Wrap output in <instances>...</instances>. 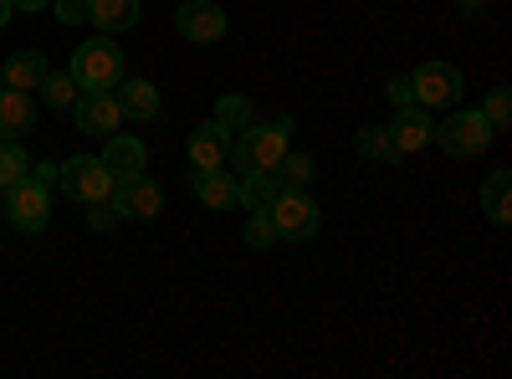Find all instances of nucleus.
Masks as SVG:
<instances>
[{
	"mask_svg": "<svg viewBox=\"0 0 512 379\" xmlns=\"http://www.w3.org/2000/svg\"><path fill=\"white\" fill-rule=\"evenodd\" d=\"M47 72H52V67H47V57H41L36 47H26V52L6 57V67H0V77H6V88H21V93H36Z\"/></svg>",
	"mask_w": 512,
	"mask_h": 379,
	"instance_id": "f3484780",
	"label": "nucleus"
},
{
	"mask_svg": "<svg viewBox=\"0 0 512 379\" xmlns=\"http://www.w3.org/2000/svg\"><path fill=\"white\" fill-rule=\"evenodd\" d=\"M16 11H41V6H52V0H11Z\"/></svg>",
	"mask_w": 512,
	"mask_h": 379,
	"instance_id": "473e14b6",
	"label": "nucleus"
},
{
	"mask_svg": "<svg viewBox=\"0 0 512 379\" xmlns=\"http://www.w3.org/2000/svg\"><path fill=\"white\" fill-rule=\"evenodd\" d=\"M231 129H221L216 118L200 123V129L190 134V170H221V164H231Z\"/></svg>",
	"mask_w": 512,
	"mask_h": 379,
	"instance_id": "f8f14e48",
	"label": "nucleus"
},
{
	"mask_svg": "<svg viewBox=\"0 0 512 379\" xmlns=\"http://www.w3.org/2000/svg\"><path fill=\"white\" fill-rule=\"evenodd\" d=\"M216 123H221V129H231V134H241L246 123H256L251 98H246V93H226V98L216 103Z\"/></svg>",
	"mask_w": 512,
	"mask_h": 379,
	"instance_id": "393cba45",
	"label": "nucleus"
},
{
	"mask_svg": "<svg viewBox=\"0 0 512 379\" xmlns=\"http://www.w3.org/2000/svg\"><path fill=\"white\" fill-rule=\"evenodd\" d=\"M31 180H36L41 190H57V164H36V170H31Z\"/></svg>",
	"mask_w": 512,
	"mask_h": 379,
	"instance_id": "7c9ffc66",
	"label": "nucleus"
},
{
	"mask_svg": "<svg viewBox=\"0 0 512 379\" xmlns=\"http://www.w3.org/2000/svg\"><path fill=\"white\" fill-rule=\"evenodd\" d=\"M103 164H108V175L113 180H128V175H144V164H149V149H144V139H128V134H108V144H103V154H98Z\"/></svg>",
	"mask_w": 512,
	"mask_h": 379,
	"instance_id": "4468645a",
	"label": "nucleus"
},
{
	"mask_svg": "<svg viewBox=\"0 0 512 379\" xmlns=\"http://www.w3.org/2000/svg\"><path fill=\"white\" fill-rule=\"evenodd\" d=\"M11 16H16V6H11V0H0V26H6Z\"/></svg>",
	"mask_w": 512,
	"mask_h": 379,
	"instance_id": "72a5a7b5",
	"label": "nucleus"
},
{
	"mask_svg": "<svg viewBox=\"0 0 512 379\" xmlns=\"http://www.w3.org/2000/svg\"><path fill=\"white\" fill-rule=\"evenodd\" d=\"M461 72L451 67V62H420L415 72H410V93H415V103L425 108V113H436V108H456L461 103Z\"/></svg>",
	"mask_w": 512,
	"mask_h": 379,
	"instance_id": "20e7f679",
	"label": "nucleus"
},
{
	"mask_svg": "<svg viewBox=\"0 0 512 379\" xmlns=\"http://www.w3.org/2000/svg\"><path fill=\"white\" fill-rule=\"evenodd\" d=\"M190 190L205 210H236V195H241V180L226 170H190Z\"/></svg>",
	"mask_w": 512,
	"mask_h": 379,
	"instance_id": "ddd939ff",
	"label": "nucleus"
},
{
	"mask_svg": "<svg viewBox=\"0 0 512 379\" xmlns=\"http://www.w3.org/2000/svg\"><path fill=\"white\" fill-rule=\"evenodd\" d=\"M118 221H123V216H118L108 200H93V205H88V226H93V231H113Z\"/></svg>",
	"mask_w": 512,
	"mask_h": 379,
	"instance_id": "cd10ccee",
	"label": "nucleus"
},
{
	"mask_svg": "<svg viewBox=\"0 0 512 379\" xmlns=\"http://www.w3.org/2000/svg\"><path fill=\"white\" fill-rule=\"evenodd\" d=\"M21 180H31L26 149H21L16 139H0V190H11V185H21Z\"/></svg>",
	"mask_w": 512,
	"mask_h": 379,
	"instance_id": "b1692460",
	"label": "nucleus"
},
{
	"mask_svg": "<svg viewBox=\"0 0 512 379\" xmlns=\"http://www.w3.org/2000/svg\"><path fill=\"white\" fill-rule=\"evenodd\" d=\"M57 185L82 200V205H93V200H108L113 195V175H108V164L93 159V154H72L67 164H57Z\"/></svg>",
	"mask_w": 512,
	"mask_h": 379,
	"instance_id": "423d86ee",
	"label": "nucleus"
},
{
	"mask_svg": "<svg viewBox=\"0 0 512 379\" xmlns=\"http://www.w3.org/2000/svg\"><path fill=\"white\" fill-rule=\"evenodd\" d=\"M6 221H11L16 231H26V236L47 231V221H52V190H41L36 180L11 185V190H6Z\"/></svg>",
	"mask_w": 512,
	"mask_h": 379,
	"instance_id": "0eeeda50",
	"label": "nucleus"
},
{
	"mask_svg": "<svg viewBox=\"0 0 512 379\" xmlns=\"http://www.w3.org/2000/svg\"><path fill=\"white\" fill-rule=\"evenodd\" d=\"M482 210L492 226H512V170H492L482 180Z\"/></svg>",
	"mask_w": 512,
	"mask_h": 379,
	"instance_id": "6ab92c4d",
	"label": "nucleus"
},
{
	"mask_svg": "<svg viewBox=\"0 0 512 379\" xmlns=\"http://www.w3.org/2000/svg\"><path fill=\"white\" fill-rule=\"evenodd\" d=\"M88 21L103 36H118L128 26H139V0H88Z\"/></svg>",
	"mask_w": 512,
	"mask_h": 379,
	"instance_id": "a211bd4d",
	"label": "nucleus"
},
{
	"mask_svg": "<svg viewBox=\"0 0 512 379\" xmlns=\"http://www.w3.org/2000/svg\"><path fill=\"white\" fill-rule=\"evenodd\" d=\"M0 88H6V77H0Z\"/></svg>",
	"mask_w": 512,
	"mask_h": 379,
	"instance_id": "f704fd0d",
	"label": "nucleus"
},
{
	"mask_svg": "<svg viewBox=\"0 0 512 379\" xmlns=\"http://www.w3.org/2000/svg\"><path fill=\"white\" fill-rule=\"evenodd\" d=\"M108 205L118 210L123 221H154L159 210H164V190L144 175H128V180H113V195Z\"/></svg>",
	"mask_w": 512,
	"mask_h": 379,
	"instance_id": "6e6552de",
	"label": "nucleus"
},
{
	"mask_svg": "<svg viewBox=\"0 0 512 379\" xmlns=\"http://www.w3.org/2000/svg\"><path fill=\"white\" fill-rule=\"evenodd\" d=\"M57 21L62 26H82L88 21V0H57Z\"/></svg>",
	"mask_w": 512,
	"mask_h": 379,
	"instance_id": "c85d7f7f",
	"label": "nucleus"
},
{
	"mask_svg": "<svg viewBox=\"0 0 512 379\" xmlns=\"http://www.w3.org/2000/svg\"><path fill=\"white\" fill-rule=\"evenodd\" d=\"M72 77H77V88L82 93H113L118 82L128 77V57L118 52V41L113 36H93V41H82V47L72 52V67H67Z\"/></svg>",
	"mask_w": 512,
	"mask_h": 379,
	"instance_id": "f257e3e1",
	"label": "nucleus"
},
{
	"mask_svg": "<svg viewBox=\"0 0 512 379\" xmlns=\"http://www.w3.org/2000/svg\"><path fill=\"white\" fill-rule=\"evenodd\" d=\"M72 118H77V129L93 134V139H108V134L123 129V108H118L113 93H77Z\"/></svg>",
	"mask_w": 512,
	"mask_h": 379,
	"instance_id": "9b49d317",
	"label": "nucleus"
},
{
	"mask_svg": "<svg viewBox=\"0 0 512 379\" xmlns=\"http://www.w3.org/2000/svg\"><path fill=\"white\" fill-rule=\"evenodd\" d=\"M384 98H390L395 108L415 103V93H410V77H390V82H384Z\"/></svg>",
	"mask_w": 512,
	"mask_h": 379,
	"instance_id": "c756f323",
	"label": "nucleus"
},
{
	"mask_svg": "<svg viewBox=\"0 0 512 379\" xmlns=\"http://www.w3.org/2000/svg\"><path fill=\"white\" fill-rule=\"evenodd\" d=\"M272 200H277V180H272V170H262V175H241V195H236L241 210H267Z\"/></svg>",
	"mask_w": 512,
	"mask_h": 379,
	"instance_id": "5701e85b",
	"label": "nucleus"
},
{
	"mask_svg": "<svg viewBox=\"0 0 512 379\" xmlns=\"http://www.w3.org/2000/svg\"><path fill=\"white\" fill-rule=\"evenodd\" d=\"M77 77L72 72H47V77H41V88H36V98L41 103H47V108H57V113H67L72 103H77Z\"/></svg>",
	"mask_w": 512,
	"mask_h": 379,
	"instance_id": "412c9836",
	"label": "nucleus"
},
{
	"mask_svg": "<svg viewBox=\"0 0 512 379\" xmlns=\"http://www.w3.org/2000/svg\"><path fill=\"white\" fill-rule=\"evenodd\" d=\"M272 226H277V241H313L323 216H318V200L308 190H277L272 200Z\"/></svg>",
	"mask_w": 512,
	"mask_h": 379,
	"instance_id": "7ed1b4c3",
	"label": "nucleus"
},
{
	"mask_svg": "<svg viewBox=\"0 0 512 379\" xmlns=\"http://www.w3.org/2000/svg\"><path fill=\"white\" fill-rule=\"evenodd\" d=\"M456 6H461L466 16H482V11H487V0H456Z\"/></svg>",
	"mask_w": 512,
	"mask_h": 379,
	"instance_id": "2f4dec72",
	"label": "nucleus"
},
{
	"mask_svg": "<svg viewBox=\"0 0 512 379\" xmlns=\"http://www.w3.org/2000/svg\"><path fill=\"white\" fill-rule=\"evenodd\" d=\"M492 139H497V134H492V123L482 118V108H466V113H451V118L441 123V134H436L431 144H441L451 159H472V154H482Z\"/></svg>",
	"mask_w": 512,
	"mask_h": 379,
	"instance_id": "39448f33",
	"label": "nucleus"
},
{
	"mask_svg": "<svg viewBox=\"0 0 512 379\" xmlns=\"http://www.w3.org/2000/svg\"><path fill=\"white\" fill-rule=\"evenodd\" d=\"M482 118L492 123V134H507V123H512V93L507 88H492L487 103H482Z\"/></svg>",
	"mask_w": 512,
	"mask_h": 379,
	"instance_id": "bb28decb",
	"label": "nucleus"
},
{
	"mask_svg": "<svg viewBox=\"0 0 512 379\" xmlns=\"http://www.w3.org/2000/svg\"><path fill=\"white\" fill-rule=\"evenodd\" d=\"M384 129H390V144H395L400 159H405V154H420V149H431V139H436V123H431V113H425L420 103L395 108V118L384 123Z\"/></svg>",
	"mask_w": 512,
	"mask_h": 379,
	"instance_id": "9d476101",
	"label": "nucleus"
},
{
	"mask_svg": "<svg viewBox=\"0 0 512 379\" xmlns=\"http://www.w3.org/2000/svg\"><path fill=\"white\" fill-rule=\"evenodd\" d=\"M272 180H277V190H308V185L318 180V159L303 154V149H287V154L277 159Z\"/></svg>",
	"mask_w": 512,
	"mask_h": 379,
	"instance_id": "aec40b11",
	"label": "nucleus"
},
{
	"mask_svg": "<svg viewBox=\"0 0 512 379\" xmlns=\"http://www.w3.org/2000/svg\"><path fill=\"white\" fill-rule=\"evenodd\" d=\"M354 149L364 154V159H374V164H395L400 154H395V144H390V129L384 123H364V129L354 134Z\"/></svg>",
	"mask_w": 512,
	"mask_h": 379,
	"instance_id": "4be33fe9",
	"label": "nucleus"
},
{
	"mask_svg": "<svg viewBox=\"0 0 512 379\" xmlns=\"http://www.w3.org/2000/svg\"><path fill=\"white\" fill-rule=\"evenodd\" d=\"M226 11L216 6V0H185V6L175 11V31L185 41H195V47H210V41H221L226 36Z\"/></svg>",
	"mask_w": 512,
	"mask_h": 379,
	"instance_id": "1a4fd4ad",
	"label": "nucleus"
},
{
	"mask_svg": "<svg viewBox=\"0 0 512 379\" xmlns=\"http://www.w3.org/2000/svg\"><path fill=\"white\" fill-rule=\"evenodd\" d=\"M246 246L251 251H267V246H277V226H272V205L267 210H246Z\"/></svg>",
	"mask_w": 512,
	"mask_h": 379,
	"instance_id": "a878e982",
	"label": "nucleus"
},
{
	"mask_svg": "<svg viewBox=\"0 0 512 379\" xmlns=\"http://www.w3.org/2000/svg\"><path fill=\"white\" fill-rule=\"evenodd\" d=\"M287 134H292V118L282 113L277 123H246V129L231 139V159L241 175H262L277 170V159L287 154Z\"/></svg>",
	"mask_w": 512,
	"mask_h": 379,
	"instance_id": "f03ea898",
	"label": "nucleus"
},
{
	"mask_svg": "<svg viewBox=\"0 0 512 379\" xmlns=\"http://www.w3.org/2000/svg\"><path fill=\"white\" fill-rule=\"evenodd\" d=\"M36 93L21 88H0V139H26L31 123H36Z\"/></svg>",
	"mask_w": 512,
	"mask_h": 379,
	"instance_id": "2eb2a0df",
	"label": "nucleus"
},
{
	"mask_svg": "<svg viewBox=\"0 0 512 379\" xmlns=\"http://www.w3.org/2000/svg\"><path fill=\"white\" fill-rule=\"evenodd\" d=\"M113 98H118L123 118H134V123H149L159 113V88H154V82H144V77H123L118 88H113Z\"/></svg>",
	"mask_w": 512,
	"mask_h": 379,
	"instance_id": "dca6fc26",
	"label": "nucleus"
}]
</instances>
